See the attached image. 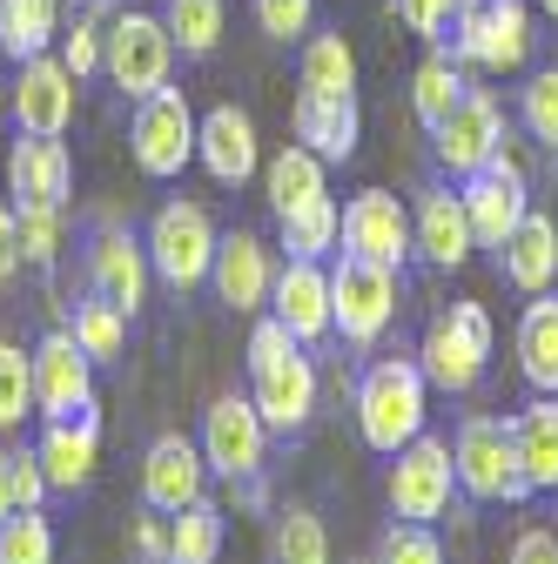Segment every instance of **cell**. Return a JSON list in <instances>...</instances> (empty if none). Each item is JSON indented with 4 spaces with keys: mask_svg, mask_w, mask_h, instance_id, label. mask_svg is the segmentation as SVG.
I'll use <instances>...</instances> for the list:
<instances>
[{
    "mask_svg": "<svg viewBox=\"0 0 558 564\" xmlns=\"http://www.w3.org/2000/svg\"><path fill=\"white\" fill-rule=\"evenodd\" d=\"M34 416V357L21 343H0V431H21Z\"/></svg>",
    "mask_w": 558,
    "mask_h": 564,
    "instance_id": "cell-39",
    "label": "cell"
},
{
    "mask_svg": "<svg viewBox=\"0 0 558 564\" xmlns=\"http://www.w3.org/2000/svg\"><path fill=\"white\" fill-rule=\"evenodd\" d=\"M8 188H14V202H61L67 208V188H75L67 141L61 134H21L8 149Z\"/></svg>",
    "mask_w": 558,
    "mask_h": 564,
    "instance_id": "cell-24",
    "label": "cell"
},
{
    "mask_svg": "<svg viewBox=\"0 0 558 564\" xmlns=\"http://www.w3.org/2000/svg\"><path fill=\"white\" fill-rule=\"evenodd\" d=\"M310 14H316V0H256V28H262L269 41L310 34Z\"/></svg>",
    "mask_w": 558,
    "mask_h": 564,
    "instance_id": "cell-45",
    "label": "cell"
},
{
    "mask_svg": "<svg viewBox=\"0 0 558 564\" xmlns=\"http://www.w3.org/2000/svg\"><path fill=\"white\" fill-rule=\"evenodd\" d=\"M464 216H471V236H477V249H505V236L525 223V208H532V195H525V169L498 149L492 162H484L477 175H464Z\"/></svg>",
    "mask_w": 558,
    "mask_h": 564,
    "instance_id": "cell-14",
    "label": "cell"
},
{
    "mask_svg": "<svg viewBox=\"0 0 558 564\" xmlns=\"http://www.w3.org/2000/svg\"><path fill=\"white\" fill-rule=\"evenodd\" d=\"M195 162L208 169V182L223 188H243L256 169H262V149H256V121L236 108V101H216L202 121H195Z\"/></svg>",
    "mask_w": 558,
    "mask_h": 564,
    "instance_id": "cell-21",
    "label": "cell"
},
{
    "mask_svg": "<svg viewBox=\"0 0 558 564\" xmlns=\"http://www.w3.org/2000/svg\"><path fill=\"white\" fill-rule=\"evenodd\" d=\"M512 444H518L525 490H558V397H532L512 416Z\"/></svg>",
    "mask_w": 558,
    "mask_h": 564,
    "instance_id": "cell-27",
    "label": "cell"
},
{
    "mask_svg": "<svg viewBox=\"0 0 558 564\" xmlns=\"http://www.w3.org/2000/svg\"><path fill=\"white\" fill-rule=\"evenodd\" d=\"M0 564H54V524L41 511L0 518Z\"/></svg>",
    "mask_w": 558,
    "mask_h": 564,
    "instance_id": "cell-41",
    "label": "cell"
},
{
    "mask_svg": "<svg viewBox=\"0 0 558 564\" xmlns=\"http://www.w3.org/2000/svg\"><path fill=\"white\" fill-rule=\"evenodd\" d=\"M0 115H8V75H0Z\"/></svg>",
    "mask_w": 558,
    "mask_h": 564,
    "instance_id": "cell-50",
    "label": "cell"
},
{
    "mask_svg": "<svg viewBox=\"0 0 558 564\" xmlns=\"http://www.w3.org/2000/svg\"><path fill=\"white\" fill-rule=\"evenodd\" d=\"M336 242H343V208H336L330 195H316L310 208L283 216V249H290V256H310V262H323Z\"/></svg>",
    "mask_w": 558,
    "mask_h": 564,
    "instance_id": "cell-37",
    "label": "cell"
},
{
    "mask_svg": "<svg viewBox=\"0 0 558 564\" xmlns=\"http://www.w3.org/2000/svg\"><path fill=\"white\" fill-rule=\"evenodd\" d=\"M28 262H21V229H14V208H0V290L21 275Z\"/></svg>",
    "mask_w": 558,
    "mask_h": 564,
    "instance_id": "cell-49",
    "label": "cell"
},
{
    "mask_svg": "<svg viewBox=\"0 0 558 564\" xmlns=\"http://www.w3.org/2000/svg\"><path fill=\"white\" fill-rule=\"evenodd\" d=\"M410 236H417V256H425L431 269H464L471 249H477L471 216H464V195H451V188H425V195H417Z\"/></svg>",
    "mask_w": 558,
    "mask_h": 564,
    "instance_id": "cell-23",
    "label": "cell"
},
{
    "mask_svg": "<svg viewBox=\"0 0 558 564\" xmlns=\"http://www.w3.org/2000/svg\"><path fill=\"white\" fill-rule=\"evenodd\" d=\"M451 54L484 75H518L532 61V8L525 0H458Z\"/></svg>",
    "mask_w": 558,
    "mask_h": 564,
    "instance_id": "cell-4",
    "label": "cell"
},
{
    "mask_svg": "<svg viewBox=\"0 0 558 564\" xmlns=\"http://www.w3.org/2000/svg\"><path fill=\"white\" fill-rule=\"evenodd\" d=\"M371 564H444V544L431 538V524H390L384 531V544H377V557Z\"/></svg>",
    "mask_w": 558,
    "mask_h": 564,
    "instance_id": "cell-44",
    "label": "cell"
},
{
    "mask_svg": "<svg viewBox=\"0 0 558 564\" xmlns=\"http://www.w3.org/2000/svg\"><path fill=\"white\" fill-rule=\"evenodd\" d=\"M34 457H41L47 490H82V484L95 477V464H101V423H95V403H88L82 416H47V431H41Z\"/></svg>",
    "mask_w": 558,
    "mask_h": 564,
    "instance_id": "cell-22",
    "label": "cell"
},
{
    "mask_svg": "<svg viewBox=\"0 0 558 564\" xmlns=\"http://www.w3.org/2000/svg\"><path fill=\"white\" fill-rule=\"evenodd\" d=\"M14 229H21V262L54 269L61 236H67V208L61 202H14Z\"/></svg>",
    "mask_w": 558,
    "mask_h": 564,
    "instance_id": "cell-36",
    "label": "cell"
},
{
    "mask_svg": "<svg viewBox=\"0 0 558 564\" xmlns=\"http://www.w3.org/2000/svg\"><path fill=\"white\" fill-rule=\"evenodd\" d=\"M431 416V383L417 370V357H377L357 383V431L377 457H397Z\"/></svg>",
    "mask_w": 558,
    "mask_h": 564,
    "instance_id": "cell-2",
    "label": "cell"
},
{
    "mask_svg": "<svg viewBox=\"0 0 558 564\" xmlns=\"http://www.w3.org/2000/svg\"><path fill=\"white\" fill-rule=\"evenodd\" d=\"M492 343H498L492 310H484V303H451L444 316L425 323V343H417V370H425L431 390L464 397V390L484 377V364H492Z\"/></svg>",
    "mask_w": 558,
    "mask_h": 564,
    "instance_id": "cell-3",
    "label": "cell"
},
{
    "mask_svg": "<svg viewBox=\"0 0 558 564\" xmlns=\"http://www.w3.org/2000/svg\"><path fill=\"white\" fill-rule=\"evenodd\" d=\"M101 47H108V14L101 8H88V14H75V28H61V41H54V54L75 67V75L88 82L95 67H101Z\"/></svg>",
    "mask_w": 558,
    "mask_h": 564,
    "instance_id": "cell-43",
    "label": "cell"
},
{
    "mask_svg": "<svg viewBox=\"0 0 558 564\" xmlns=\"http://www.w3.org/2000/svg\"><path fill=\"white\" fill-rule=\"evenodd\" d=\"M61 41V0H0V54L34 61Z\"/></svg>",
    "mask_w": 558,
    "mask_h": 564,
    "instance_id": "cell-30",
    "label": "cell"
},
{
    "mask_svg": "<svg viewBox=\"0 0 558 564\" xmlns=\"http://www.w3.org/2000/svg\"><path fill=\"white\" fill-rule=\"evenodd\" d=\"M458 490L477 505H512V498H532L525 490V470H518V444H512V423L505 416H464L458 423Z\"/></svg>",
    "mask_w": 558,
    "mask_h": 564,
    "instance_id": "cell-7",
    "label": "cell"
},
{
    "mask_svg": "<svg viewBox=\"0 0 558 564\" xmlns=\"http://www.w3.org/2000/svg\"><path fill=\"white\" fill-rule=\"evenodd\" d=\"M498 269H505V282H512L518 296H545L551 282H558V229H551V216L525 208V223L498 249Z\"/></svg>",
    "mask_w": 558,
    "mask_h": 564,
    "instance_id": "cell-25",
    "label": "cell"
},
{
    "mask_svg": "<svg viewBox=\"0 0 558 564\" xmlns=\"http://www.w3.org/2000/svg\"><path fill=\"white\" fill-rule=\"evenodd\" d=\"M195 498H208V457H202V444H189V437H155L149 451H142V505L149 511H189Z\"/></svg>",
    "mask_w": 558,
    "mask_h": 564,
    "instance_id": "cell-20",
    "label": "cell"
},
{
    "mask_svg": "<svg viewBox=\"0 0 558 564\" xmlns=\"http://www.w3.org/2000/svg\"><path fill=\"white\" fill-rule=\"evenodd\" d=\"M458 95H464L458 54H425V61H417V75H410V108H417V121H425V128H438V121L458 108Z\"/></svg>",
    "mask_w": 558,
    "mask_h": 564,
    "instance_id": "cell-33",
    "label": "cell"
},
{
    "mask_svg": "<svg viewBox=\"0 0 558 564\" xmlns=\"http://www.w3.org/2000/svg\"><path fill=\"white\" fill-rule=\"evenodd\" d=\"M223 557V505L195 498L169 518V564H216Z\"/></svg>",
    "mask_w": 558,
    "mask_h": 564,
    "instance_id": "cell-32",
    "label": "cell"
},
{
    "mask_svg": "<svg viewBox=\"0 0 558 564\" xmlns=\"http://www.w3.org/2000/svg\"><path fill=\"white\" fill-rule=\"evenodd\" d=\"M518 370L538 397H558V296H532L518 316Z\"/></svg>",
    "mask_w": 558,
    "mask_h": 564,
    "instance_id": "cell-29",
    "label": "cell"
},
{
    "mask_svg": "<svg viewBox=\"0 0 558 564\" xmlns=\"http://www.w3.org/2000/svg\"><path fill=\"white\" fill-rule=\"evenodd\" d=\"M195 108L182 88H155L149 101H135V121H128V149H135V169L155 175V182H175L189 162H195Z\"/></svg>",
    "mask_w": 558,
    "mask_h": 564,
    "instance_id": "cell-9",
    "label": "cell"
},
{
    "mask_svg": "<svg viewBox=\"0 0 558 564\" xmlns=\"http://www.w3.org/2000/svg\"><path fill=\"white\" fill-rule=\"evenodd\" d=\"M538 8H545V14H551V21H558V0H538Z\"/></svg>",
    "mask_w": 558,
    "mask_h": 564,
    "instance_id": "cell-51",
    "label": "cell"
},
{
    "mask_svg": "<svg viewBox=\"0 0 558 564\" xmlns=\"http://www.w3.org/2000/svg\"><path fill=\"white\" fill-rule=\"evenodd\" d=\"M505 564H558V531H545V524L518 531V544H512Z\"/></svg>",
    "mask_w": 558,
    "mask_h": 564,
    "instance_id": "cell-47",
    "label": "cell"
},
{
    "mask_svg": "<svg viewBox=\"0 0 558 564\" xmlns=\"http://www.w3.org/2000/svg\"><path fill=\"white\" fill-rule=\"evenodd\" d=\"M269 564H330V531L310 505H290L269 531Z\"/></svg>",
    "mask_w": 558,
    "mask_h": 564,
    "instance_id": "cell-35",
    "label": "cell"
},
{
    "mask_svg": "<svg viewBox=\"0 0 558 564\" xmlns=\"http://www.w3.org/2000/svg\"><path fill=\"white\" fill-rule=\"evenodd\" d=\"M216 223H208L202 202H162L149 223V269L169 282V290H195L208 282V262H216Z\"/></svg>",
    "mask_w": 558,
    "mask_h": 564,
    "instance_id": "cell-10",
    "label": "cell"
},
{
    "mask_svg": "<svg viewBox=\"0 0 558 564\" xmlns=\"http://www.w3.org/2000/svg\"><path fill=\"white\" fill-rule=\"evenodd\" d=\"M162 28H169L175 54L202 61V54H216V41H223V0H162Z\"/></svg>",
    "mask_w": 558,
    "mask_h": 564,
    "instance_id": "cell-34",
    "label": "cell"
},
{
    "mask_svg": "<svg viewBox=\"0 0 558 564\" xmlns=\"http://www.w3.org/2000/svg\"><path fill=\"white\" fill-rule=\"evenodd\" d=\"M41 498H47L41 457H34V451H0V518L41 511Z\"/></svg>",
    "mask_w": 558,
    "mask_h": 564,
    "instance_id": "cell-40",
    "label": "cell"
},
{
    "mask_svg": "<svg viewBox=\"0 0 558 564\" xmlns=\"http://www.w3.org/2000/svg\"><path fill=\"white\" fill-rule=\"evenodd\" d=\"M518 121H525L532 141L558 149V67H538V75L518 88Z\"/></svg>",
    "mask_w": 558,
    "mask_h": 564,
    "instance_id": "cell-42",
    "label": "cell"
},
{
    "mask_svg": "<svg viewBox=\"0 0 558 564\" xmlns=\"http://www.w3.org/2000/svg\"><path fill=\"white\" fill-rule=\"evenodd\" d=\"M357 95H297V141L316 149L323 162H351L357 155Z\"/></svg>",
    "mask_w": 558,
    "mask_h": 564,
    "instance_id": "cell-26",
    "label": "cell"
},
{
    "mask_svg": "<svg viewBox=\"0 0 558 564\" xmlns=\"http://www.w3.org/2000/svg\"><path fill=\"white\" fill-rule=\"evenodd\" d=\"M21 75L8 82V115L21 134H67L75 128V101H82V75L61 54H34L14 61Z\"/></svg>",
    "mask_w": 558,
    "mask_h": 564,
    "instance_id": "cell-11",
    "label": "cell"
},
{
    "mask_svg": "<svg viewBox=\"0 0 558 564\" xmlns=\"http://www.w3.org/2000/svg\"><path fill=\"white\" fill-rule=\"evenodd\" d=\"M451 490H458V457L444 437L417 431L397 457H390V477H384V498H390V518L404 524H438L451 511Z\"/></svg>",
    "mask_w": 558,
    "mask_h": 564,
    "instance_id": "cell-6",
    "label": "cell"
},
{
    "mask_svg": "<svg viewBox=\"0 0 558 564\" xmlns=\"http://www.w3.org/2000/svg\"><path fill=\"white\" fill-rule=\"evenodd\" d=\"M149 242H135L128 229H115V223H101L95 229V242H88V290L95 296H108L128 323H135V310L149 303Z\"/></svg>",
    "mask_w": 558,
    "mask_h": 564,
    "instance_id": "cell-17",
    "label": "cell"
},
{
    "mask_svg": "<svg viewBox=\"0 0 558 564\" xmlns=\"http://www.w3.org/2000/svg\"><path fill=\"white\" fill-rule=\"evenodd\" d=\"M169 67H175V41H169L162 14H149V8H121V14H108L101 75H108L128 101H149L155 88H169Z\"/></svg>",
    "mask_w": 558,
    "mask_h": 564,
    "instance_id": "cell-5",
    "label": "cell"
},
{
    "mask_svg": "<svg viewBox=\"0 0 558 564\" xmlns=\"http://www.w3.org/2000/svg\"><path fill=\"white\" fill-rule=\"evenodd\" d=\"M451 14H458V0H397V21L417 41H444L451 34Z\"/></svg>",
    "mask_w": 558,
    "mask_h": 564,
    "instance_id": "cell-46",
    "label": "cell"
},
{
    "mask_svg": "<svg viewBox=\"0 0 558 564\" xmlns=\"http://www.w3.org/2000/svg\"><path fill=\"white\" fill-rule=\"evenodd\" d=\"M249 397L269 431H303L316 410V364L276 316H262L249 329Z\"/></svg>",
    "mask_w": 558,
    "mask_h": 564,
    "instance_id": "cell-1",
    "label": "cell"
},
{
    "mask_svg": "<svg viewBox=\"0 0 558 564\" xmlns=\"http://www.w3.org/2000/svg\"><path fill=\"white\" fill-rule=\"evenodd\" d=\"M208 282H216V303L236 310V316L269 310V290H276V256H269V242L249 236V229H229V236L216 242Z\"/></svg>",
    "mask_w": 558,
    "mask_h": 564,
    "instance_id": "cell-18",
    "label": "cell"
},
{
    "mask_svg": "<svg viewBox=\"0 0 558 564\" xmlns=\"http://www.w3.org/2000/svg\"><path fill=\"white\" fill-rule=\"evenodd\" d=\"M269 316L283 323L303 349H310V343H323V336H336V323H330V269H323V262H310V256H290L283 269H276Z\"/></svg>",
    "mask_w": 558,
    "mask_h": 564,
    "instance_id": "cell-19",
    "label": "cell"
},
{
    "mask_svg": "<svg viewBox=\"0 0 558 564\" xmlns=\"http://www.w3.org/2000/svg\"><path fill=\"white\" fill-rule=\"evenodd\" d=\"M410 249H417V236H410V208H404L390 188L351 195V208H343V256H364V262L404 269Z\"/></svg>",
    "mask_w": 558,
    "mask_h": 564,
    "instance_id": "cell-16",
    "label": "cell"
},
{
    "mask_svg": "<svg viewBox=\"0 0 558 564\" xmlns=\"http://www.w3.org/2000/svg\"><path fill=\"white\" fill-rule=\"evenodd\" d=\"M297 75H303V95H357V54L343 34H310Z\"/></svg>",
    "mask_w": 558,
    "mask_h": 564,
    "instance_id": "cell-31",
    "label": "cell"
},
{
    "mask_svg": "<svg viewBox=\"0 0 558 564\" xmlns=\"http://www.w3.org/2000/svg\"><path fill=\"white\" fill-rule=\"evenodd\" d=\"M431 149H438V162H444L458 182H464V175H477L484 162L505 149V115H498V95L464 88V95H458V108L431 128Z\"/></svg>",
    "mask_w": 558,
    "mask_h": 564,
    "instance_id": "cell-15",
    "label": "cell"
},
{
    "mask_svg": "<svg viewBox=\"0 0 558 564\" xmlns=\"http://www.w3.org/2000/svg\"><path fill=\"white\" fill-rule=\"evenodd\" d=\"M330 323L343 343H384V329L397 323V269L384 262H364V256H343L330 269Z\"/></svg>",
    "mask_w": 558,
    "mask_h": 564,
    "instance_id": "cell-8",
    "label": "cell"
},
{
    "mask_svg": "<svg viewBox=\"0 0 558 564\" xmlns=\"http://www.w3.org/2000/svg\"><path fill=\"white\" fill-rule=\"evenodd\" d=\"M67 329H75V343L88 349L95 364H115L121 343H128V316L108 296H95V290H88V303H75V323H67Z\"/></svg>",
    "mask_w": 558,
    "mask_h": 564,
    "instance_id": "cell-38",
    "label": "cell"
},
{
    "mask_svg": "<svg viewBox=\"0 0 558 564\" xmlns=\"http://www.w3.org/2000/svg\"><path fill=\"white\" fill-rule=\"evenodd\" d=\"M28 357H34V416H82L95 403V357L75 343V329H47Z\"/></svg>",
    "mask_w": 558,
    "mask_h": 564,
    "instance_id": "cell-13",
    "label": "cell"
},
{
    "mask_svg": "<svg viewBox=\"0 0 558 564\" xmlns=\"http://www.w3.org/2000/svg\"><path fill=\"white\" fill-rule=\"evenodd\" d=\"M135 557H142V564H169V511L135 524Z\"/></svg>",
    "mask_w": 558,
    "mask_h": 564,
    "instance_id": "cell-48",
    "label": "cell"
},
{
    "mask_svg": "<svg viewBox=\"0 0 558 564\" xmlns=\"http://www.w3.org/2000/svg\"><path fill=\"white\" fill-rule=\"evenodd\" d=\"M323 155L316 149H303V141H290V149H276L269 155V169H262V195H269V208H276V223L283 216H297V208H310L316 195H330L323 188Z\"/></svg>",
    "mask_w": 558,
    "mask_h": 564,
    "instance_id": "cell-28",
    "label": "cell"
},
{
    "mask_svg": "<svg viewBox=\"0 0 558 564\" xmlns=\"http://www.w3.org/2000/svg\"><path fill=\"white\" fill-rule=\"evenodd\" d=\"M202 457H208V477H229V484H249L269 457V423L256 410V397H216L202 410Z\"/></svg>",
    "mask_w": 558,
    "mask_h": 564,
    "instance_id": "cell-12",
    "label": "cell"
}]
</instances>
